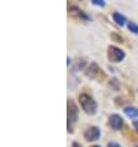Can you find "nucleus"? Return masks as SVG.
Masks as SVG:
<instances>
[{"label": "nucleus", "mask_w": 138, "mask_h": 147, "mask_svg": "<svg viewBox=\"0 0 138 147\" xmlns=\"http://www.w3.org/2000/svg\"><path fill=\"white\" fill-rule=\"evenodd\" d=\"M79 101H80V105H82L83 110L86 114H89V115H94V114H96L97 104L90 95H88V94H80Z\"/></svg>", "instance_id": "f257e3e1"}, {"label": "nucleus", "mask_w": 138, "mask_h": 147, "mask_svg": "<svg viewBox=\"0 0 138 147\" xmlns=\"http://www.w3.org/2000/svg\"><path fill=\"white\" fill-rule=\"evenodd\" d=\"M67 117H68V131L72 132V127L70 125L74 124L78 119V108H76L75 103L73 100L69 99L67 103Z\"/></svg>", "instance_id": "f03ea898"}, {"label": "nucleus", "mask_w": 138, "mask_h": 147, "mask_svg": "<svg viewBox=\"0 0 138 147\" xmlns=\"http://www.w3.org/2000/svg\"><path fill=\"white\" fill-rule=\"evenodd\" d=\"M107 57L112 63H119L121 61H123L125 58V52L119 47L110 46L107 50Z\"/></svg>", "instance_id": "7ed1b4c3"}, {"label": "nucleus", "mask_w": 138, "mask_h": 147, "mask_svg": "<svg viewBox=\"0 0 138 147\" xmlns=\"http://www.w3.org/2000/svg\"><path fill=\"white\" fill-rule=\"evenodd\" d=\"M84 137L86 141H96L100 137V129L97 126H91L84 134Z\"/></svg>", "instance_id": "20e7f679"}, {"label": "nucleus", "mask_w": 138, "mask_h": 147, "mask_svg": "<svg viewBox=\"0 0 138 147\" xmlns=\"http://www.w3.org/2000/svg\"><path fill=\"white\" fill-rule=\"evenodd\" d=\"M109 120H110V125L113 130H120L123 125V119L119 115V114H112Z\"/></svg>", "instance_id": "39448f33"}, {"label": "nucleus", "mask_w": 138, "mask_h": 147, "mask_svg": "<svg viewBox=\"0 0 138 147\" xmlns=\"http://www.w3.org/2000/svg\"><path fill=\"white\" fill-rule=\"evenodd\" d=\"M85 73H86V76L89 77V78H92V79L97 78V76H100V74L104 76L102 72H101V69L99 68V66H97L96 63H91L90 66H89V68L86 69V72H85Z\"/></svg>", "instance_id": "423d86ee"}, {"label": "nucleus", "mask_w": 138, "mask_h": 147, "mask_svg": "<svg viewBox=\"0 0 138 147\" xmlns=\"http://www.w3.org/2000/svg\"><path fill=\"white\" fill-rule=\"evenodd\" d=\"M69 10H70V13H72V14H74V15L78 16L79 19H83V20H85V21H89V20H90V18H89V16L85 14V13H83V11L80 10V9H78V7L73 6V7H70Z\"/></svg>", "instance_id": "0eeeda50"}, {"label": "nucleus", "mask_w": 138, "mask_h": 147, "mask_svg": "<svg viewBox=\"0 0 138 147\" xmlns=\"http://www.w3.org/2000/svg\"><path fill=\"white\" fill-rule=\"evenodd\" d=\"M123 111L128 117H137L138 116V109L135 107H127V108H125Z\"/></svg>", "instance_id": "6e6552de"}, {"label": "nucleus", "mask_w": 138, "mask_h": 147, "mask_svg": "<svg viewBox=\"0 0 138 147\" xmlns=\"http://www.w3.org/2000/svg\"><path fill=\"white\" fill-rule=\"evenodd\" d=\"M112 18H113V21H116L117 25L123 26L125 24H126V18H125L123 15H121L120 13H113Z\"/></svg>", "instance_id": "1a4fd4ad"}, {"label": "nucleus", "mask_w": 138, "mask_h": 147, "mask_svg": "<svg viewBox=\"0 0 138 147\" xmlns=\"http://www.w3.org/2000/svg\"><path fill=\"white\" fill-rule=\"evenodd\" d=\"M128 30L131 31V32H133V34L138 35V25H137L136 22L129 21V22H128Z\"/></svg>", "instance_id": "9d476101"}, {"label": "nucleus", "mask_w": 138, "mask_h": 147, "mask_svg": "<svg viewBox=\"0 0 138 147\" xmlns=\"http://www.w3.org/2000/svg\"><path fill=\"white\" fill-rule=\"evenodd\" d=\"M91 3L97 6H105V1H102V0H92Z\"/></svg>", "instance_id": "9b49d317"}, {"label": "nucleus", "mask_w": 138, "mask_h": 147, "mask_svg": "<svg viewBox=\"0 0 138 147\" xmlns=\"http://www.w3.org/2000/svg\"><path fill=\"white\" fill-rule=\"evenodd\" d=\"M107 147H121L119 144H116V142H109Z\"/></svg>", "instance_id": "f8f14e48"}, {"label": "nucleus", "mask_w": 138, "mask_h": 147, "mask_svg": "<svg viewBox=\"0 0 138 147\" xmlns=\"http://www.w3.org/2000/svg\"><path fill=\"white\" fill-rule=\"evenodd\" d=\"M112 37H113V38H116V40H117V42H123V41H122V38H121V37H119V36H117L116 34H113V35H112Z\"/></svg>", "instance_id": "ddd939ff"}, {"label": "nucleus", "mask_w": 138, "mask_h": 147, "mask_svg": "<svg viewBox=\"0 0 138 147\" xmlns=\"http://www.w3.org/2000/svg\"><path fill=\"white\" fill-rule=\"evenodd\" d=\"M133 126H135V129L138 131V120H135V121H133Z\"/></svg>", "instance_id": "4468645a"}, {"label": "nucleus", "mask_w": 138, "mask_h": 147, "mask_svg": "<svg viewBox=\"0 0 138 147\" xmlns=\"http://www.w3.org/2000/svg\"><path fill=\"white\" fill-rule=\"evenodd\" d=\"M72 147H82V145H80V144H78V142H73Z\"/></svg>", "instance_id": "2eb2a0df"}, {"label": "nucleus", "mask_w": 138, "mask_h": 147, "mask_svg": "<svg viewBox=\"0 0 138 147\" xmlns=\"http://www.w3.org/2000/svg\"><path fill=\"white\" fill-rule=\"evenodd\" d=\"M92 147H100V146H92Z\"/></svg>", "instance_id": "dca6fc26"}, {"label": "nucleus", "mask_w": 138, "mask_h": 147, "mask_svg": "<svg viewBox=\"0 0 138 147\" xmlns=\"http://www.w3.org/2000/svg\"><path fill=\"white\" fill-rule=\"evenodd\" d=\"M136 147H138V145H137V146H136Z\"/></svg>", "instance_id": "f3484780"}]
</instances>
